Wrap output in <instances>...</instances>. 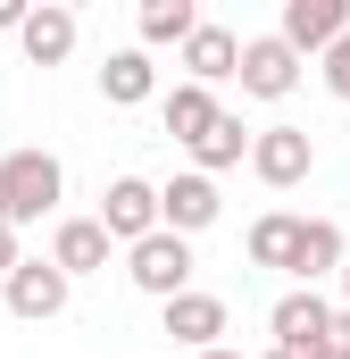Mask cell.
Instances as JSON below:
<instances>
[{
	"label": "cell",
	"mask_w": 350,
	"mask_h": 359,
	"mask_svg": "<svg viewBox=\"0 0 350 359\" xmlns=\"http://www.w3.org/2000/svg\"><path fill=\"white\" fill-rule=\"evenodd\" d=\"M334 276H342V309H350V259H342V268H334Z\"/></svg>",
	"instance_id": "603a6c76"
},
{
	"label": "cell",
	"mask_w": 350,
	"mask_h": 359,
	"mask_svg": "<svg viewBox=\"0 0 350 359\" xmlns=\"http://www.w3.org/2000/svg\"><path fill=\"white\" fill-rule=\"evenodd\" d=\"M242 159H251V126H242L234 109H217V126L192 142V176H209V184H217L225 168H242Z\"/></svg>",
	"instance_id": "4fadbf2b"
},
{
	"label": "cell",
	"mask_w": 350,
	"mask_h": 359,
	"mask_svg": "<svg viewBox=\"0 0 350 359\" xmlns=\"http://www.w3.org/2000/svg\"><path fill=\"white\" fill-rule=\"evenodd\" d=\"M125 276H134V292L175 301V292H192V243H183V234H142V243L125 251Z\"/></svg>",
	"instance_id": "3957f363"
},
{
	"label": "cell",
	"mask_w": 350,
	"mask_h": 359,
	"mask_svg": "<svg viewBox=\"0 0 350 359\" xmlns=\"http://www.w3.org/2000/svg\"><path fill=\"white\" fill-rule=\"evenodd\" d=\"M192 359H242V351H225V343H217V351H192Z\"/></svg>",
	"instance_id": "7402d4cb"
},
{
	"label": "cell",
	"mask_w": 350,
	"mask_h": 359,
	"mask_svg": "<svg viewBox=\"0 0 350 359\" xmlns=\"http://www.w3.org/2000/svg\"><path fill=\"white\" fill-rule=\"evenodd\" d=\"M59 192H67V168L50 151H0V226L8 234L59 217Z\"/></svg>",
	"instance_id": "6da1fadb"
},
{
	"label": "cell",
	"mask_w": 350,
	"mask_h": 359,
	"mask_svg": "<svg viewBox=\"0 0 350 359\" xmlns=\"http://www.w3.org/2000/svg\"><path fill=\"white\" fill-rule=\"evenodd\" d=\"M234 59H242V34L200 17V25H192V42H183V84H200V92L225 84V76H234Z\"/></svg>",
	"instance_id": "8fae6325"
},
{
	"label": "cell",
	"mask_w": 350,
	"mask_h": 359,
	"mask_svg": "<svg viewBox=\"0 0 350 359\" xmlns=\"http://www.w3.org/2000/svg\"><path fill=\"white\" fill-rule=\"evenodd\" d=\"M342 25H350V0H284V25H275V42L292 50V59H326L334 42H342Z\"/></svg>",
	"instance_id": "8992f818"
},
{
	"label": "cell",
	"mask_w": 350,
	"mask_h": 359,
	"mask_svg": "<svg viewBox=\"0 0 350 359\" xmlns=\"http://www.w3.org/2000/svg\"><path fill=\"white\" fill-rule=\"evenodd\" d=\"M259 359H284V351H259Z\"/></svg>",
	"instance_id": "cb8c5ba5"
},
{
	"label": "cell",
	"mask_w": 350,
	"mask_h": 359,
	"mask_svg": "<svg viewBox=\"0 0 350 359\" xmlns=\"http://www.w3.org/2000/svg\"><path fill=\"white\" fill-rule=\"evenodd\" d=\"M326 92H334V100H350V25H342V42L326 50Z\"/></svg>",
	"instance_id": "d6986e66"
},
{
	"label": "cell",
	"mask_w": 350,
	"mask_h": 359,
	"mask_svg": "<svg viewBox=\"0 0 350 359\" xmlns=\"http://www.w3.org/2000/svg\"><path fill=\"white\" fill-rule=\"evenodd\" d=\"M17 42H25V59H34V67H59V59L76 50V8H59V0H42V8H25V25H17Z\"/></svg>",
	"instance_id": "7c38bea8"
},
{
	"label": "cell",
	"mask_w": 350,
	"mask_h": 359,
	"mask_svg": "<svg viewBox=\"0 0 350 359\" xmlns=\"http://www.w3.org/2000/svg\"><path fill=\"white\" fill-rule=\"evenodd\" d=\"M309 168H317V134H309V126H259V134H251V176H259L267 192L309 184Z\"/></svg>",
	"instance_id": "7a4b0ae2"
},
{
	"label": "cell",
	"mask_w": 350,
	"mask_h": 359,
	"mask_svg": "<svg viewBox=\"0 0 350 359\" xmlns=\"http://www.w3.org/2000/svg\"><path fill=\"white\" fill-rule=\"evenodd\" d=\"M192 25H200V8L192 0H142V50H183L192 42Z\"/></svg>",
	"instance_id": "e0dca14e"
},
{
	"label": "cell",
	"mask_w": 350,
	"mask_h": 359,
	"mask_svg": "<svg viewBox=\"0 0 350 359\" xmlns=\"http://www.w3.org/2000/svg\"><path fill=\"white\" fill-rule=\"evenodd\" d=\"M0 301H8V318H25V326H50V318L67 309V276L50 268V259H17V268L0 276Z\"/></svg>",
	"instance_id": "277c9868"
},
{
	"label": "cell",
	"mask_w": 350,
	"mask_h": 359,
	"mask_svg": "<svg viewBox=\"0 0 350 359\" xmlns=\"http://www.w3.org/2000/svg\"><path fill=\"white\" fill-rule=\"evenodd\" d=\"M17 259H25V251H17V234H8V226H0V276L17 268Z\"/></svg>",
	"instance_id": "44dd1931"
},
{
	"label": "cell",
	"mask_w": 350,
	"mask_h": 359,
	"mask_svg": "<svg viewBox=\"0 0 350 359\" xmlns=\"http://www.w3.org/2000/svg\"><path fill=\"white\" fill-rule=\"evenodd\" d=\"M350 251H342V226L334 217H300V243H292V268L284 276H300V284H317V276H334Z\"/></svg>",
	"instance_id": "9a60e30c"
},
{
	"label": "cell",
	"mask_w": 350,
	"mask_h": 359,
	"mask_svg": "<svg viewBox=\"0 0 350 359\" xmlns=\"http://www.w3.org/2000/svg\"><path fill=\"white\" fill-rule=\"evenodd\" d=\"M217 209H225V192L209 176H167L159 184V234H183V243H192V234L217 226Z\"/></svg>",
	"instance_id": "52a82bcc"
},
{
	"label": "cell",
	"mask_w": 350,
	"mask_h": 359,
	"mask_svg": "<svg viewBox=\"0 0 350 359\" xmlns=\"http://www.w3.org/2000/svg\"><path fill=\"white\" fill-rule=\"evenodd\" d=\"M100 234L108 243H142V234H159V184H142V176H117L108 192H100Z\"/></svg>",
	"instance_id": "5b68a950"
},
{
	"label": "cell",
	"mask_w": 350,
	"mask_h": 359,
	"mask_svg": "<svg viewBox=\"0 0 350 359\" xmlns=\"http://www.w3.org/2000/svg\"><path fill=\"white\" fill-rule=\"evenodd\" d=\"M159 126H167L175 142L192 151V142H200V134L217 126V92H200V84H175L167 100H159Z\"/></svg>",
	"instance_id": "2e32d148"
},
{
	"label": "cell",
	"mask_w": 350,
	"mask_h": 359,
	"mask_svg": "<svg viewBox=\"0 0 350 359\" xmlns=\"http://www.w3.org/2000/svg\"><path fill=\"white\" fill-rule=\"evenodd\" d=\"M292 243H300V217L292 209H267L251 226V268H292Z\"/></svg>",
	"instance_id": "ac0fdd59"
},
{
	"label": "cell",
	"mask_w": 350,
	"mask_h": 359,
	"mask_svg": "<svg viewBox=\"0 0 350 359\" xmlns=\"http://www.w3.org/2000/svg\"><path fill=\"white\" fill-rule=\"evenodd\" d=\"M326 351L350 359V309H334V326H326Z\"/></svg>",
	"instance_id": "ffe728a7"
},
{
	"label": "cell",
	"mask_w": 350,
	"mask_h": 359,
	"mask_svg": "<svg viewBox=\"0 0 350 359\" xmlns=\"http://www.w3.org/2000/svg\"><path fill=\"white\" fill-rule=\"evenodd\" d=\"M108 251H117V243L100 234V217H59V226H50V268L67 276V284H76V276H100Z\"/></svg>",
	"instance_id": "30bf717a"
},
{
	"label": "cell",
	"mask_w": 350,
	"mask_h": 359,
	"mask_svg": "<svg viewBox=\"0 0 350 359\" xmlns=\"http://www.w3.org/2000/svg\"><path fill=\"white\" fill-rule=\"evenodd\" d=\"M234 76H242L251 100H292V92H300V59H292L275 34H251V42H242V59H234Z\"/></svg>",
	"instance_id": "ba28073f"
},
{
	"label": "cell",
	"mask_w": 350,
	"mask_h": 359,
	"mask_svg": "<svg viewBox=\"0 0 350 359\" xmlns=\"http://www.w3.org/2000/svg\"><path fill=\"white\" fill-rule=\"evenodd\" d=\"M159 334L183 343V351H217L225 343V301L217 292H175V301H159Z\"/></svg>",
	"instance_id": "9c48e42d"
},
{
	"label": "cell",
	"mask_w": 350,
	"mask_h": 359,
	"mask_svg": "<svg viewBox=\"0 0 350 359\" xmlns=\"http://www.w3.org/2000/svg\"><path fill=\"white\" fill-rule=\"evenodd\" d=\"M150 92H159L150 50H108V67H100V100H108V109H142Z\"/></svg>",
	"instance_id": "5bb4252c"
}]
</instances>
